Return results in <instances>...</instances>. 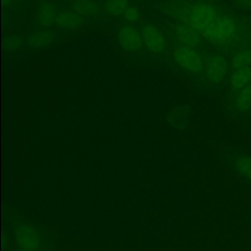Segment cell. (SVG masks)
<instances>
[{"instance_id": "9", "label": "cell", "mask_w": 251, "mask_h": 251, "mask_svg": "<svg viewBox=\"0 0 251 251\" xmlns=\"http://www.w3.org/2000/svg\"><path fill=\"white\" fill-rule=\"evenodd\" d=\"M84 18L73 10H64L58 13L55 25L64 29L75 30L84 25Z\"/></svg>"}, {"instance_id": "5", "label": "cell", "mask_w": 251, "mask_h": 251, "mask_svg": "<svg viewBox=\"0 0 251 251\" xmlns=\"http://www.w3.org/2000/svg\"><path fill=\"white\" fill-rule=\"evenodd\" d=\"M143 44L155 54L163 53L166 49V39L162 31L153 24H145L141 29Z\"/></svg>"}, {"instance_id": "16", "label": "cell", "mask_w": 251, "mask_h": 251, "mask_svg": "<svg viewBox=\"0 0 251 251\" xmlns=\"http://www.w3.org/2000/svg\"><path fill=\"white\" fill-rule=\"evenodd\" d=\"M129 0H105L103 9L106 14L112 17H118L125 14L129 7Z\"/></svg>"}, {"instance_id": "20", "label": "cell", "mask_w": 251, "mask_h": 251, "mask_svg": "<svg viewBox=\"0 0 251 251\" xmlns=\"http://www.w3.org/2000/svg\"><path fill=\"white\" fill-rule=\"evenodd\" d=\"M2 2H3V5H4L6 8H9V7H11V6L13 5L14 0H2Z\"/></svg>"}, {"instance_id": "19", "label": "cell", "mask_w": 251, "mask_h": 251, "mask_svg": "<svg viewBox=\"0 0 251 251\" xmlns=\"http://www.w3.org/2000/svg\"><path fill=\"white\" fill-rule=\"evenodd\" d=\"M232 3L238 10L251 14V0H232Z\"/></svg>"}, {"instance_id": "13", "label": "cell", "mask_w": 251, "mask_h": 251, "mask_svg": "<svg viewBox=\"0 0 251 251\" xmlns=\"http://www.w3.org/2000/svg\"><path fill=\"white\" fill-rule=\"evenodd\" d=\"M53 40V33L47 29H42L31 32L26 38V43L33 49H42L50 45Z\"/></svg>"}, {"instance_id": "2", "label": "cell", "mask_w": 251, "mask_h": 251, "mask_svg": "<svg viewBox=\"0 0 251 251\" xmlns=\"http://www.w3.org/2000/svg\"><path fill=\"white\" fill-rule=\"evenodd\" d=\"M229 60L222 53H213L206 58L203 75L208 84L218 86L229 76Z\"/></svg>"}, {"instance_id": "8", "label": "cell", "mask_w": 251, "mask_h": 251, "mask_svg": "<svg viewBox=\"0 0 251 251\" xmlns=\"http://www.w3.org/2000/svg\"><path fill=\"white\" fill-rule=\"evenodd\" d=\"M57 15L58 12L56 6L48 0H44L41 1L37 7L36 22L41 27L47 28L55 24Z\"/></svg>"}, {"instance_id": "7", "label": "cell", "mask_w": 251, "mask_h": 251, "mask_svg": "<svg viewBox=\"0 0 251 251\" xmlns=\"http://www.w3.org/2000/svg\"><path fill=\"white\" fill-rule=\"evenodd\" d=\"M173 31L176 39L181 45L196 48L201 45V35L191 26L183 23H176L173 26Z\"/></svg>"}, {"instance_id": "14", "label": "cell", "mask_w": 251, "mask_h": 251, "mask_svg": "<svg viewBox=\"0 0 251 251\" xmlns=\"http://www.w3.org/2000/svg\"><path fill=\"white\" fill-rule=\"evenodd\" d=\"M235 172L248 182H251V155L238 154L232 160Z\"/></svg>"}, {"instance_id": "15", "label": "cell", "mask_w": 251, "mask_h": 251, "mask_svg": "<svg viewBox=\"0 0 251 251\" xmlns=\"http://www.w3.org/2000/svg\"><path fill=\"white\" fill-rule=\"evenodd\" d=\"M229 63L231 70L251 67V47H240L234 50Z\"/></svg>"}, {"instance_id": "21", "label": "cell", "mask_w": 251, "mask_h": 251, "mask_svg": "<svg viewBox=\"0 0 251 251\" xmlns=\"http://www.w3.org/2000/svg\"><path fill=\"white\" fill-rule=\"evenodd\" d=\"M13 251H27V250H24L22 248H17V249H14Z\"/></svg>"}, {"instance_id": "1", "label": "cell", "mask_w": 251, "mask_h": 251, "mask_svg": "<svg viewBox=\"0 0 251 251\" xmlns=\"http://www.w3.org/2000/svg\"><path fill=\"white\" fill-rule=\"evenodd\" d=\"M179 23L191 26L211 43L227 47L238 37L240 18L207 0H184Z\"/></svg>"}, {"instance_id": "12", "label": "cell", "mask_w": 251, "mask_h": 251, "mask_svg": "<svg viewBox=\"0 0 251 251\" xmlns=\"http://www.w3.org/2000/svg\"><path fill=\"white\" fill-rule=\"evenodd\" d=\"M233 107L238 114L251 112V84L234 92Z\"/></svg>"}, {"instance_id": "18", "label": "cell", "mask_w": 251, "mask_h": 251, "mask_svg": "<svg viewBox=\"0 0 251 251\" xmlns=\"http://www.w3.org/2000/svg\"><path fill=\"white\" fill-rule=\"evenodd\" d=\"M125 19L128 22V23H135L139 20L140 18V13L139 10L136 7L133 6H129L126 11L124 14Z\"/></svg>"}, {"instance_id": "4", "label": "cell", "mask_w": 251, "mask_h": 251, "mask_svg": "<svg viewBox=\"0 0 251 251\" xmlns=\"http://www.w3.org/2000/svg\"><path fill=\"white\" fill-rule=\"evenodd\" d=\"M14 238L19 246L27 251H38L42 246V235L33 226L26 223H17L13 227Z\"/></svg>"}, {"instance_id": "11", "label": "cell", "mask_w": 251, "mask_h": 251, "mask_svg": "<svg viewBox=\"0 0 251 251\" xmlns=\"http://www.w3.org/2000/svg\"><path fill=\"white\" fill-rule=\"evenodd\" d=\"M71 9L81 17H96L101 13V8L95 0H73Z\"/></svg>"}, {"instance_id": "3", "label": "cell", "mask_w": 251, "mask_h": 251, "mask_svg": "<svg viewBox=\"0 0 251 251\" xmlns=\"http://www.w3.org/2000/svg\"><path fill=\"white\" fill-rule=\"evenodd\" d=\"M174 60L179 68L192 75L202 74L206 61L196 48L185 45H179L176 48L174 51Z\"/></svg>"}, {"instance_id": "10", "label": "cell", "mask_w": 251, "mask_h": 251, "mask_svg": "<svg viewBox=\"0 0 251 251\" xmlns=\"http://www.w3.org/2000/svg\"><path fill=\"white\" fill-rule=\"evenodd\" d=\"M229 88L236 92L251 84V67L231 70L228 76Z\"/></svg>"}, {"instance_id": "6", "label": "cell", "mask_w": 251, "mask_h": 251, "mask_svg": "<svg viewBox=\"0 0 251 251\" xmlns=\"http://www.w3.org/2000/svg\"><path fill=\"white\" fill-rule=\"evenodd\" d=\"M118 41L120 46L127 52H138L144 45L141 33L130 25H125L119 29Z\"/></svg>"}, {"instance_id": "17", "label": "cell", "mask_w": 251, "mask_h": 251, "mask_svg": "<svg viewBox=\"0 0 251 251\" xmlns=\"http://www.w3.org/2000/svg\"><path fill=\"white\" fill-rule=\"evenodd\" d=\"M22 45V39L18 35H9L5 38L4 41V47L6 51L14 52L18 50Z\"/></svg>"}]
</instances>
